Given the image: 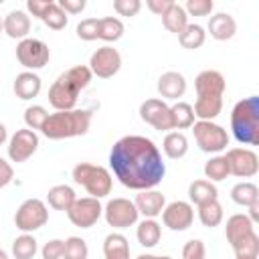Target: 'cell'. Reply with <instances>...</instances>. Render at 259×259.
I'll return each mask as SVG.
<instances>
[{
  "label": "cell",
  "instance_id": "obj_1",
  "mask_svg": "<svg viewBox=\"0 0 259 259\" xmlns=\"http://www.w3.org/2000/svg\"><path fill=\"white\" fill-rule=\"evenodd\" d=\"M109 166L115 178L132 190H152L166 174L158 146L146 136L119 138L111 146Z\"/></svg>",
  "mask_w": 259,
  "mask_h": 259
},
{
  "label": "cell",
  "instance_id": "obj_2",
  "mask_svg": "<svg viewBox=\"0 0 259 259\" xmlns=\"http://www.w3.org/2000/svg\"><path fill=\"white\" fill-rule=\"evenodd\" d=\"M196 87V103L194 117L202 121H212L223 111V95H225V77L214 69H204L194 79Z\"/></svg>",
  "mask_w": 259,
  "mask_h": 259
},
{
  "label": "cell",
  "instance_id": "obj_3",
  "mask_svg": "<svg viewBox=\"0 0 259 259\" xmlns=\"http://www.w3.org/2000/svg\"><path fill=\"white\" fill-rule=\"evenodd\" d=\"M91 77H93V73L89 71L87 65L71 67L63 75H59L57 81L51 85V89H49V103L57 111L75 109L79 93H81V89H85L91 83Z\"/></svg>",
  "mask_w": 259,
  "mask_h": 259
},
{
  "label": "cell",
  "instance_id": "obj_4",
  "mask_svg": "<svg viewBox=\"0 0 259 259\" xmlns=\"http://www.w3.org/2000/svg\"><path fill=\"white\" fill-rule=\"evenodd\" d=\"M89 125H91L89 109H69V111L49 113L40 132L49 140H65V138L85 136L89 132Z\"/></svg>",
  "mask_w": 259,
  "mask_h": 259
},
{
  "label": "cell",
  "instance_id": "obj_5",
  "mask_svg": "<svg viewBox=\"0 0 259 259\" xmlns=\"http://www.w3.org/2000/svg\"><path fill=\"white\" fill-rule=\"evenodd\" d=\"M231 130L239 144L259 146V97L251 95L235 103L231 111Z\"/></svg>",
  "mask_w": 259,
  "mask_h": 259
},
{
  "label": "cell",
  "instance_id": "obj_6",
  "mask_svg": "<svg viewBox=\"0 0 259 259\" xmlns=\"http://www.w3.org/2000/svg\"><path fill=\"white\" fill-rule=\"evenodd\" d=\"M73 180L81 184L93 198H103L111 192V174L103 166H95L89 162H79L73 168Z\"/></svg>",
  "mask_w": 259,
  "mask_h": 259
},
{
  "label": "cell",
  "instance_id": "obj_7",
  "mask_svg": "<svg viewBox=\"0 0 259 259\" xmlns=\"http://www.w3.org/2000/svg\"><path fill=\"white\" fill-rule=\"evenodd\" d=\"M192 134L198 144V148L206 154H219L229 146V134L225 127H221L214 121H194L192 123Z\"/></svg>",
  "mask_w": 259,
  "mask_h": 259
},
{
  "label": "cell",
  "instance_id": "obj_8",
  "mask_svg": "<svg viewBox=\"0 0 259 259\" xmlns=\"http://www.w3.org/2000/svg\"><path fill=\"white\" fill-rule=\"evenodd\" d=\"M47 221H49V208L40 198H26L14 214V225L22 233L38 231L40 227L47 225Z\"/></svg>",
  "mask_w": 259,
  "mask_h": 259
},
{
  "label": "cell",
  "instance_id": "obj_9",
  "mask_svg": "<svg viewBox=\"0 0 259 259\" xmlns=\"http://www.w3.org/2000/svg\"><path fill=\"white\" fill-rule=\"evenodd\" d=\"M16 59L22 67H26L28 71H36V69H42L49 59H51V51L47 47V42L38 40V38H22L18 45H16Z\"/></svg>",
  "mask_w": 259,
  "mask_h": 259
},
{
  "label": "cell",
  "instance_id": "obj_10",
  "mask_svg": "<svg viewBox=\"0 0 259 259\" xmlns=\"http://www.w3.org/2000/svg\"><path fill=\"white\" fill-rule=\"evenodd\" d=\"M103 217H105L109 227H113V229H127V227L138 223L140 212H138L136 204L130 198L117 196V198L107 200V204L103 206Z\"/></svg>",
  "mask_w": 259,
  "mask_h": 259
},
{
  "label": "cell",
  "instance_id": "obj_11",
  "mask_svg": "<svg viewBox=\"0 0 259 259\" xmlns=\"http://www.w3.org/2000/svg\"><path fill=\"white\" fill-rule=\"evenodd\" d=\"M101 214H103V206H101L99 198H93V196L77 198L71 204V208L67 210L69 221L79 229H91L99 221Z\"/></svg>",
  "mask_w": 259,
  "mask_h": 259
},
{
  "label": "cell",
  "instance_id": "obj_12",
  "mask_svg": "<svg viewBox=\"0 0 259 259\" xmlns=\"http://www.w3.org/2000/svg\"><path fill=\"white\" fill-rule=\"evenodd\" d=\"M119 69H121V55L117 53V49H113L109 45L99 47L89 59V71L93 75H97L99 79H109Z\"/></svg>",
  "mask_w": 259,
  "mask_h": 259
},
{
  "label": "cell",
  "instance_id": "obj_13",
  "mask_svg": "<svg viewBox=\"0 0 259 259\" xmlns=\"http://www.w3.org/2000/svg\"><path fill=\"white\" fill-rule=\"evenodd\" d=\"M225 158L229 162V172L237 178H251L259 172V158L249 148H231Z\"/></svg>",
  "mask_w": 259,
  "mask_h": 259
},
{
  "label": "cell",
  "instance_id": "obj_14",
  "mask_svg": "<svg viewBox=\"0 0 259 259\" xmlns=\"http://www.w3.org/2000/svg\"><path fill=\"white\" fill-rule=\"evenodd\" d=\"M38 148V136L36 132L24 127V130H16L8 142V158L16 164L26 162Z\"/></svg>",
  "mask_w": 259,
  "mask_h": 259
},
{
  "label": "cell",
  "instance_id": "obj_15",
  "mask_svg": "<svg viewBox=\"0 0 259 259\" xmlns=\"http://www.w3.org/2000/svg\"><path fill=\"white\" fill-rule=\"evenodd\" d=\"M140 117L150 123L154 130L158 132H166L172 130V121H170V105L164 99H146L140 105Z\"/></svg>",
  "mask_w": 259,
  "mask_h": 259
},
{
  "label": "cell",
  "instance_id": "obj_16",
  "mask_svg": "<svg viewBox=\"0 0 259 259\" xmlns=\"http://www.w3.org/2000/svg\"><path fill=\"white\" fill-rule=\"evenodd\" d=\"M162 221L170 231H186L194 221V208L186 200H174L164 206Z\"/></svg>",
  "mask_w": 259,
  "mask_h": 259
},
{
  "label": "cell",
  "instance_id": "obj_17",
  "mask_svg": "<svg viewBox=\"0 0 259 259\" xmlns=\"http://www.w3.org/2000/svg\"><path fill=\"white\" fill-rule=\"evenodd\" d=\"M136 208L140 214H144V219H156L158 214H162L164 206H166V198L162 192L158 190H140V194L134 200Z\"/></svg>",
  "mask_w": 259,
  "mask_h": 259
},
{
  "label": "cell",
  "instance_id": "obj_18",
  "mask_svg": "<svg viewBox=\"0 0 259 259\" xmlns=\"http://www.w3.org/2000/svg\"><path fill=\"white\" fill-rule=\"evenodd\" d=\"M2 30L10 36V38H26L30 32V16L24 10H10L4 18H2Z\"/></svg>",
  "mask_w": 259,
  "mask_h": 259
},
{
  "label": "cell",
  "instance_id": "obj_19",
  "mask_svg": "<svg viewBox=\"0 0 259 259\" xmlns=\"http://www.w3.org/2000/svg\"><path fill=\"white\" fill-rule=\"evenodd\" d=\"M158 93L164 99H178L186 93V79L178 71H166L158 79Z\"/></svg>",
  "mask_w": 259,
  "mask_h": 259
},
{
  "label": "cell",
  "instance_id": "obj_20",
  "mask_svg": "<svg viewBox=\"0 0 259 259\" xmlns=\"http://www.w3.org/2000/svg\"><path fill=\"white\" fill-rule=\"evenodd\" d=\"M40 87H42L40 77L34 71H22V73H18L16 79H14V85H12L16 97L18 99H24V101L36 97L40 93Z\"/></svg>",
  "mask_w": 259,
  "mask_h": 259
},
{
  "label": "cell",
  "instance_id": "obj_21",
  "mask_svg": "<svg viewBox=\"0 0 259 259\" xmlns=\"http://www.w3.org/2000/svg\"><path fill=\"white\" fill-rule=\"evenodd\" d=\"M208 32L217 40H229L237 32V22H235V18L231 14L219 12V14L210 16V20H208Z\"/></svg>",
  "mask_w": 259,
  "mask_h": 259
},
{
  "label": "cell",
  "instance_id": "obj_22",
  "mask_svg": "<svg viewBox=\"0 0 259 259\" xmlns=\"http://www.w3.org/2000/svg\"><path fill=\"white\" fill-rule=\"evenodd\" d=\"M251 233H255V229H253V223H251V219L247 214H233V217H229L227 227H225V235H227V241L231 243V247L235 243H239L241 239L249 237Z\"/></svg>",
  "mask_w": 259,
  "mask_h": 259
},
{
  "label": "cell",
  "instance_id": "obj_23",
  "mask_svg": "<svg viewBox=\"0 0 259 259\" xmlns=\"http://www.w3.org/2000/svg\"><path fill=\"white\" fill-rule=\"evenodd\" d=\"M105 259H130V243L121 233H109L103 239Z\"/></svg>",
  "mask_w": 259,
  "mask_h": 259
},
{
  "label": "cell",
  "instance_id": "obj_24",
  "mask_svg": "<svg viewBox=\"0 0 259 259\" xmlns=\"http://www.w3.org/2000/svg\"><path fill=\"white\" fill-rule=\"evenodd\" d=\"M75 200H77V194H75V190H73L71 186H67V184H57V186H53V188L49 190V194H47V202H49V206H53L55 210H65V212H67Z\"/></svg>",
  "mask_w": 259,
  "mask_h": 259
},
{
  "label": "cell",
  "instance_id": "obj_25",
  "mask_svg": "<svg viewBox=\"0 0 259 259\" xmlns=\"http://www.w3.org/2000/svg\"><path fill=\"white\" fill-rule=\"evenodd\" d=\"M162 24H164L166 30H170L174 34H180L188 26V14L180 4L172 2V6L162 14Z\"/></svg>",
  "mask_w": 259,
  "mask_h": 259
},
{
  "label": "cell",
  "instance_id": "obj_26",
  "mask_svg": "<svg viewBox=\"0 0 259 259\" xmlns=\"http://www.w3.org/2000/svg\"><path fill=\"white\" fill-rule=\"evenodd\" d=\"M217 196H219V190L208 180H194L188 186V198L196 206H200L204 202H210V200H217Z\"/></svg>",
  "mask_w": 259,
  "mask_h": 259
},
{
  "label": "cell",
  "instance_id": "obj_27",
  "mask_svg": "<svg viewBox=\"0 0 259 259\" xmlns=\"http://www.w3.org/2000/svg\"><path fill=\"white\" fill-rule=\"evenodd\" d=\"M136 237H138V243L146 249H152L160 243V237H162V227L154 221V219H144L140 225H138V231H136Z\"/></svg>",
  "mask_w": 259,
  "mask_h": 259
},
{
  "label": "cell",
  "instance_id": "obj_28",
  "mask_svg": "<svg viewBox=\"0 0 259 259\" xmlns=\"http://www.w3.org/2000/svg\"><path fill=\"white\" fill-rule=\"evenodd\" d=\"M162 150L164 154L170 158V160H180L186 156L188 152V140L182 132H170L166 134L164 138V144H162Z\"/></svg>",
  "mask_w": 259,
  "mask_h": 259
},
{
  "label": "cell",
  "instance_id": "obj_29",
  "mask_svg": "<svg viewBox=\"0 0 259 259\" xmlns=\"http://www.w3.org/2000/svg\"><path fill=\"white\" fill-rule=\"evenodd\" d=\"M170 121H172V130H186L192 127L194 123V109L190 103L186 101H178L170 107Z\"/></svg>",
  "mask_w": 259,
  "mask_h": 259
},
{
  "label": "cell",
  "instance_id": "obj_30",
  "mask_svg": "<svg viewBox=\"0 0 259 259\" xmlns=\"http://www.w3.org/2000/svg\"><path fill=\"white\" fill-rule=\"evenodd\" d=\"M123 36V22L115 16H105L99 18V26H97V38L105 40V42H115Z\"/></svg>",
  "mask_w": 259,
  "mask_h": 259
},
{
  "label": "cell",
  "instance_id": "obj_31",
  "mask_svg": "<svg viewBox=\"0 0 259 259\" xmlns=\"http://www.w3.org/2000/svg\"><path fill=\"white\" fill-rule=\"evenodd\" d=\"M231 198L241 206H251L259 202V188L253 182H239L231 188Z\"/></svg>",
  "mask_w": 259,
  "mask_h": 259
},
{
  "label": "cell",
  "instance_id": "obj_32",
  "mask_svg": "<svg viewBox=\"0 0 259 259\" xmlns=\"http://www.w3.org/2000/svg\"><path fill=\"white\" fill-rule=\"evenodd\" d=\"M178 40L184 49L188 51H194V49H200L206 40V32L200 24H188L180 34H178Z\"/></svg>",
  "mask_w": 259,
  "mask_h": 259
},
{
  "label": "cell",
  "instance_id": "obj_33",
  "mask_svg": "<svg viewBox=\"0 0 259 259\" xmlns=\"http://www.w3.org/2000/svg\"><path fill=\"white\" fill-rule=\"evenodd\" d=\"M36 251H38V245H36V239L30 233H22L12 243V255H14V259H32L36 255Z\"/></svg>",
  "mask_w": 259,
  "mask_h": 259
},
{
  "label": "cell",
  "instance_id": "obj_34",
  "mask_svg": "<svg viewBox=\"0 0 259 259\" xmlns=\"http://www.w3.org/2000/svg\"><path fill=\"white\" fill-rule=\"evenodd\" d=\"M223 206L219 200H210V202H204L198 206V219L204 227H219L223 223Z\"/></svg>",
  "mask_w": 259,
  "mask_h": 259
},
{
  "label": "cell",
  "instance_id": "obj_35",
  "mask_svg": "<svg viewBox=\"0 0 259 259\" xmlns=\"http://www.w3.org/2000/svg\"><path fill=\"white\" fill-rule=\"evenodd\" d=\"M229 174V162L225 156H214L204 164V176L208 178V182H221Z\"/></svg>",
  "mask_w": 259,
  "mask_h": 259
},
{
  "label": "cell",
  "instance_id": "obj_36",
  "mask_svg": "<svg viewBox=\"0 0 259 259\" xmlns=\"http://www.w3.org/2000/svg\"><path fill=\"white\" fill-rule=\"evenodd\" d=\"M233 251H235L237 259H257L259 257V237H257V233H251L249 237L235 243Z\"/></svg>",
  "mask_w": 259,
  "mask_h": 259
},
{
  "label": "cell",
  "instance_id": "obj_37",
  "mask_svg": "<svg viewBox=\"0 0 259 259\" xmlns=\"http://www.w3.org/2000/svg\"><path fill=\"white\" fill-rule=\"evenodd\" d=\"M87 241L81 237H69L63 245V259H87Z\"/></svg>",
  "mask_w": 259,
  "mask_h": 259
},
{
  "label": "cell",
  "instance_id": "obj_38",
  "mask_svg": "<svg viewBox=\"0 0 259 259\" xmlns=\"http://www.w3.org/2000/svg\"><path fill=\"white\" fill-rule=\"evenodd\" d=\"M40 20H42V22H45L49 28H53V30H63V28L67 26V20H69V16L63 12V8H61L57 2H53Z\"/></svg>",
  "mask_w": 259,
  "mask_h": 259
},
{
  "label": "cell",
  "instance_id": "obj_39",
  "mask_svg": "<svg viewBox=\"0 0 259 259\" xmlns=\"http://www.w3.org/2000/svg\"><path fill=\"white\" fill-rule=\"evenodd\" d=\"M47 117H49V111L42 105H30V107L24 109V123L32 132L34 130H40L42 123L47 121Z\"/></svg>",
  "mask_w": 259,
  "mask_h": 259
},
{
  "label": "cell",
  "instance_id": "obj_40",
  "mask_svg": "<svg viewBox=\"0 0 259 259\" xmlns=\"http://www.w3.org/2000/svg\"><path fill=\"white\" fill-rule=\"evenodd\" d=\"M182 8L190 16H208L214 8V2L212 0H188Z\"/></svg>",
  "mask_w": 259,
  "mask_h": 259
},
{
  "label": "cell",
  "instance_id": "obj_41",
  "mask_svg": "<svg viewBox=\"0 0 259 259\" xmlns=\"http://www.w3.org/2000/svg\"><path fill=\"white\" fill-rule=\"evenodd\" d=\"M97 26L99 18H85L77 24V36L81 40H97Z\"/></svg>",
  "mask_w": 259,
  "mask_h": 259
},
{
  "label": "cell",
  "instance_id": "obj_42",
  "mask_svg": "<svg viewBox=\"0 0 259 259\" xmlns=\"http://www.w3.org/2000/svg\"><path fill=\"white\" fill-rule=\"evenodd\" d=\"M206 257V247L200 239H190L182 247V259H204Z\"/></svg>",
  "mask_w": 259,
  "mask_h": 259
},
{
  "label": "cell",
  "instance_id": "obj_43",
  "mask_svg": "<svg viewBox=\"0 0 259 259\" xmlns=\"http://www.w3.org/2000/svg\"><path fill=\"white\" fill-rule=\"evenodd\" d=\"M142 8L140 0H113V10L119 16H136Z\"/></svg>",
  "mask_w": 259,
  "mask_h": 259
},
{
  "label": "cell",
  "instance_id": "obj_44",
  "mask_svg": "<svg viewBox=\"0 0 259 259\" xmlns=\"http://www.w3.org/2000/svg\"><path fill=\"white\" fill-rule=\"evenodd\" d=\"M63 245L65 241L61 239H51L49 243H45L40 249L42 259H63Z\"/></svg>",
  "mask_w": 259,
  "mask_h": 259
},
{
  "label": "cell",
  "instance_id": "obj_45",
  "mask_svg": "<svg viewBox=\"0 0 259 259\" xmlns=\"http://www.w3.org/2000/svg\"><path fill=\"white\" fill-rule=\"evenodd\" d=\"M51 4H53V0H26L28 12H30L32 16H36V18H42Z\"/></svg>",
  "mask_w": 259,
  "mask_h": 259
},
{
  "label": "cell",
  "instance_id": "obj_46",
  "mask_svg": "<svg viewBox=\"0 0 259 259\" xmlns=\"http://www.w3.org/2000/svg\"><path fill=\"white\" fill-rule=\"evenodd\" d=\"M57 4L63 8L65 14H79V12H83L85 6H87L85 0H59Z\"/></svg>",
  "mask_w": 259,
  "mask_h": 259
},
{
  "label": "cell",
  "instance_id": "obj_47",
  "mask_svg": "<svg viewBox=\"0 0 259 259\" xmlns=\"http://www.w3.org/2000/svg\"><path fill=\"white\" fill-rule=\"evenodd\" d=\"M12 178H14V170H12V166H10L4 158H0V188L8 186V184L12 182Z\"/></svg>",
  "mask_w": 259,
  "mask_h": 259
},
{
  "label": "cell",
  "instance_id": "obj_48",
  "mask_svg": "<svg viewBox=\"0 0 259 259\" xmlns=\"http://www.w3.org/2000/svg\"><path fill=\"white\" fill-rule=\"evenodd\" d=\"M146 6H148V10H150V12H154V14L162 16V14L172 6V0H148V2H146Z\"/></svg>",
  "mask_w": 259,
  "mask_h": 259
},
{
  "label": "cell",
  "instance_id": "obj_49",
  "mask_svg": "<svg viewBox=\"0 0 259 259\" xmlns=\"http://www.w3.org/2000/svg\"><path fill=\"white\" fill-rule=\"evenodd\" d=\"M249 219H251V223H253V225L259 221V202H255V204H251V206H249Z\"/></svg>",
  "mask_w": 259,
  "mask_h": 259
},
{
  "label": "cell",
  "instance_id": "obj_50",
  "mask_svg": "<svg viewBox=\"0 0 259 259\" xmlns=\"http://www.w3.org/2000/svg\"><path fill=\"white\" fill-rule=\"evenodd\" d=\"M6 140H8V132H6V125H4V123H0V146H2Z\"/></svg>",
  "mask_w": 259,
  "mask_h": 259
},
{
  "label": "cell",
  "instance_id": "obj_51",
  "mask_svg": "<svg viewBox=\"0 0 259 259\" xmlns=\"http://www.w3.org/2000/svg\"><path fill=\"white\" fill-rule=\"evenodd\" d=\"M136 259H156V255H150V253H142L140 257H136Z\"/></svg>",
  "mask_w": 259,
  "mask_h": 259
},
{
  "label": "cell",
  "instance_id": "obj_52",
  "mask_svg": "<svg viewBox=\"0 0 259 259\" xmlns=\"http://www.w3.org/2000/svg\"><path fill=\"white\" fill-rule=\"evenodd\" d=\"M0 259H10V257H8V253H6L4 249H0Z\"/></svg>",
  "mask_w": 259,
  "mask_h": 259
},
{
  "label": "cell",
  "instance_id": "obj_53",
  "mask_svg": "<svg viewBox=\"0 0 259 259\" xmlns=\"http://www.w3.org/2000/svg\"><path fill=\"white\" fill-rule=\"evenodd\" d=\"M156 259H172V257H168V255H160V257H156Z\"/></svg>",
  "mask_w": 259,
  "mask_h": 259
},
{
  "label": "cell",
  "instance_id": "obj_54",
  "mask_svg": "<svg viewBox=\"0 0 259 259\" xmlns=\"http://www.w3.org/2000/svg\"><path fill=\"white\" fill-rule=\"evenodd\" d=\"M0 32H4V30H2V18H0Z\"/></svg>",
  "mask_w": 259,
  "mask_h": 259
},
{
  "label": "cell",
  "instance_id": "obj_55",
  "mask_svg": "<svg viewBox=\"0 0 259 259\" xmlns=\"http://www.w3.org/2000/svg\"><path fill=\"white\" fill-rule=\"evenodd\" d=\"M0 4H2V0H0Z\"/></svg>",
  "mask_w": 259,
  "mask_h": 259
}]
</instances>
